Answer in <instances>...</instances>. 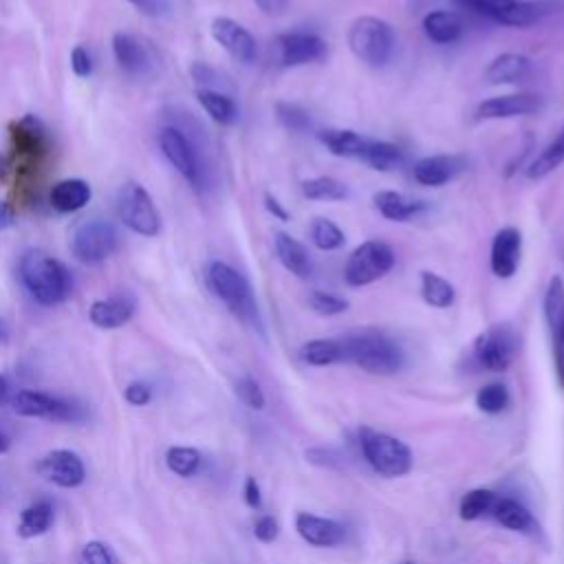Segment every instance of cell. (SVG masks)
Segmentation results:
<instances>
[{
	"label": "cell",
	"mask_w": 564,
	"mask_h": 564,
	"mask_svg": "<svg viewBox=\"0 0 564 564\" xmlns=\"http://www.w3.org/2000/svg\"><path fill=\"white\" fill-rule=\"evenodd\" d=\"M18 275L29 295L42 306H57L73 293L68 269L42 249H26L20 256Z\"/></svg>",
	"instance_id": "obj_1"
},
{
	"label": "cell",
	"mask_w": 564,
	"mask_h": 564,
	"mask_svg": "<svg viewBox=\"0 0 564 564\" xmlns=\"http://www.w3.org/2000/svg\"><path fill=\"white\" fill-rule=\"evenodd\" d=\"M339 339L344 346V361L355 364L370 375H394L403 368L405 357L401 346L381 330L364 328L341 335Z\"/></svg>",
	"instance_id": "obj_2"
},
{
	"label": "cell",
	"mask_w": 564,
	"mask_h": 564,
	"mask_svg": "<svg viewBox=\"0 0 564 564\" xmlns=\"http://www.w3.org/2000/svg\"><path fill=\"white\" fill-rule=\"evenodd\" d=\"M209 291L247 326L262 330L258 302L247 278L223 260H212L205 269Z\"/></svg>",
	"instance_id": "obj_3"
},
{
	"label": "cell",
	"mask_w": 564,
	"mask_h": 564,
	"mask_svg": "<svg viewBox=\"0 0 564 564\" xmlns=\"http://www.w3.org/2000/svg\"><path fill=\"white\" fill-rule=\"evenodd\" d=\"M346 42L350 53L368 66H386L394 53L397 35L390 22L377 15H359L350 22Z\"/></svg>",
	"instance_id": "obj_4"
},
{
	"label": "cell",
	"mask_w": 564,
	"mask_h": 564,
	"mask_svg": "<svg viewBox=\"0 0 564 564\" xmlns=\"http://www.w3.org/2000/svg\"><path fill=\"white\" fill-rule=\"evenodd\" d=\"M11 172L20 178L31 176L51 152V134L42 119L24 115L11 123Z\"/></svg>",
	"instance_id": "obj_5"
},
{
	"label": "cell",
	"mask_w": 564,
	"mask_h": 564,
	"mask_svg": "<svg viewBox=\"0 0 564 564\" xmlns=\"http://www.w3.org/2000/svg\"><path fill=\"white\" fill-rule=\"evenodd\" d=\"M359 445L366 463L386 478H399L405 476L412 469V452L410 447L386 432L372 430V427H361L359 430Z\"/></svg>",
	"instance_id": "obj_6"
},
{
	"label": "cell",
	"mask_w": 564,
	"mask_h": 564,
	"mask_svg": "<svg viewBox=\"0 0 564 564\" xmlns=\"http://www.w3.org/2000/svg\"><path fill=\"white\" fill-rule=\"evenodd\" d=\"M452 4L467 9L480 18H487L502 26L524 29L540 22L553 7L549 0H449Z\"/></svg>",
	"instance_id": "obj_7"
},
{
	"label": "cell",
	"mask_w": 564,
	"mask_h": 564,
	"mask_svg": "<svg viewBox=\"0 0 564 564\" xmlns=\"http://www.w3.org/2000/svg\"><path fill=\"white\" fill-rule=\"evenodd\" d=\"M394 251L383 240H366L357 245L344 264V282L348 286H368L381 280L394 267Z\"/></svg>",
	"instance_id": "obj_8"
},
{
	"label": "cell",
	"mask_w": 564,
	"mask_h": 564,
	"mask_svg": "<svg viewBox=\"0 0 564 564\" xmlns=\"http://www.w3.org/2000/svg\"><path fill=\"white\" fill-rule=\"evenodd\" d=\"M119 220L139 236H156L161 229V216L152 196L139 183H126L117 192Z\"/></svg>",
	"instance_id": "obj_9"
},
{
	"label": "cell",
	"mask_w": 564,
	"mask_h": 564,
	"mask_svg": "<svg viewBox=\"0 0 564 564\" xmlns=\"http://www.w3.org/2000/svg\"><path fill=\"white\" fill-rule=\"evenodd\" d=\"M117 245H119V234L115 225L101 218L84 220L70 234V253L75 256V260L84 264L104 262L108 256H112Z\"/></svg>",
	"instance_id": "obj_10"
},
{
	"label": "cell",
	"mask_w": 564,
	"mask_h": 564,
	"mask_svg": "<svg viewBox=\"0 0 564 564\" xmlns=\"http://www.w3.org/2000/svg\"><path fill=\"white\" fill-rule=\"evenodd\" d=\"M518 333L509 324H494L474 341V361L489 372H505L518 355Z\"/></svg>",
	"instance_id": "obj_11"
},
{
	"label": "cell",
	"mask_w": 564,
	"mask_h": 564,
	"mask_svg": "<svg viewBox=\"0 0 564 564\" xmlns=\"http://www.w3.org/2000/svg\"><path fill=\"white\" fill-rule=\"evenodd\" d=\"M11 408L20 416H33V419H48V421H82L86 416V410L82 403L73 399H62L48 392L37 390H20L11 397Z\"/></svg>",
	"instance_id": "obj_12"
},
{
	"label": "cell",
	"mask_w": 564,
	"mask_h": 564,
	"mask_svg": "<svg viewBox=\"0 0 564 564\" xmlns=\"http://www.w3.org/2000/svg\"><path fill=\"white\" fill-rule=\"evenodd\" d=\"M159 148L170 165L192 185L203 187V165L192 139L178 126H163L159 130Z\"/></svg>",
	"instance_id": "obj_13"
},
{
	"label": "cell",
	"mask_w": 564,
	"mask_h": 564,
	"mask_svg": "<svg viewBox=\"0 0 564 564\" xmlns=\"http://www.w3.org/2000/svg\"><path fill=\"white\" fill-rule=\"evenodd\" d=\"M112 55L117 66L130 77H145L154 73L159 62L156 51L148 40L123 31L112 35Z\"/></svg>",
	"instance_id": "obj_14"
},
{
	"label": "cell",
	"mask_w": 564,
	"mask_h": 564,
	"mask_svg": "<svg viewBox=\"0 0 564 564\" xmlns=\"http://www.w3.org/2000/svg\"><path fill=\"white\" fill-rule=\"evenodd\" d=\"M544 319L551 335L553 366L560 386L564 388V280L553 275L544 291Z\"/></svg>",
	"instance_id": "obj_15"
},
{
	"label": "cell",
	"mask_w": 564,
	"mask_h": 564,
	"mask_svg": "<svg viewBox=\"0 0 564 564\" xmlns=\"http://www.w3.org/2000/svg\"><path fill=\"white\" fill-rule=\"evenodd\" d=\"M328 46L317 33L308 31H286L275 37V55L278 62L286 68L304 66L319 62L326 55Z\"/></svg>",
	"instance_id": "obj_16"
},
{
	"label": "cell",
	"mask_w": 564,
	"mask_h": 564,
	"mask_svg": "<svg viewBox=\"0 0 564 564\" xmlns=\"http://www.w3.org/2000/svg\"><path fill=\"white\" fill-rule=\"evenodd\" d=\"M212 37L220 44V48L234 57L240 64H251L258 55V44L256 37L251 35L249 29H245L240 22L218 15L212 20Z\"/></svg>",
	"instance_id": "obj_17"
},
{
	"label": "cell",
	"mask_w": 564,
	"mask_h": 564,
	"mask_svg": "<svg viewBox=\"0 0 564 564\" xmlns=\"http://www.w3.org/2000/svg\"><path fill=\"white\" fill-rule=\"evenodd\" d=\"M37 474L62 489H75L86 480V467L70 449H53L44 454L37 463Z\"/></svg>",
	"instance_id": "obj_18"
},
{
	"label": "cell",
	"mask_w": 564,
	"mask_h": 564,
	"mask_svg": "<svg viewBox=\"0 0 564 564\" xmlns=\"http://www.w3.org/2000/svg\"><path fill=\"white\" fill-rule=\"evenodd\" d=\"M522 258V234L516 227H502L496 231L489 251L491 273L500 280L516 275Z\"/></svg>",
	"instance_id": "obj_19"
},
{
	"label": "cell",
	"mask_w": 564,
	"mask_h": 564,
	"mask_svg": "<svg viewBox=\"0 0 564 564\" xmlns=\"http://www.w3.org/2000/svg\"><path fill=\"white\" fill-rule=\"evenodd\" d=\"M542 108V99L535 93H509L482 99L476 108L478 119H513L533 115Z\"/></svg>",
	"instance_id": "obj_20"
},
{
	"label": "cell",
	"mask_w": 564,
	"mask_h": 564,
	"mask_svg": "<svg viewBox=\"0 0 564 564\" xmlns=\"http://www.w3.org/2000/svg\"><path fill=\"white\" fill-rule=\"evenodd\" d=\"M295 529L304 542L322 549L339 546L346 540V529L341 522L308 511H300L295 516Z\"/></svg>",
	"instance_id": "obj_21"
},
{
	"label": "cell",
	"mask_w": 564,
	"mask_h": 564,
	"mask_svg": "<svg viewBox=\"0 0 564 564\" xmlns=\"http://www.w3.org/2000/svg\"><path fill=\"white\" fill-rule=\"evenodd\" d=\"M465 170V161L456 154H430L414 163L412 176L427 187H441Z\"/></svg>",
	"instance_id": "obj_22"
},
{
	"label": "cell",
	"mask_w": 564,
	"mask_h": 564,
	"mask_svg": "<svg viewBox=\"0 0 564 564\" xmlns=\"http://www.w3.org/2000/svg\"><path fill=\"white\" fill-rule=\"evenodd\" d=\"M134 297L128 293H117L104 300H95L88 308V317L97 328H119L134 315Z\"/></svg>",
	"instance_id": "obj_23"
},
{
	"label": "cell",
	"mask_w": 564,
	"mask_h": 564,
	"mask_svg": "<svg viewBox=\"0 0 564 564\" xmlns=\"http://www.w3.org/2000/svg\"><path fill=\"white\" fill-rule=\"evenodd\" d=\"M273 249H275V258L278 262L293 273L295 278H308L313 271V260L308 256V249L293 236L278 231L273 238Z\"/></svg>",
	"instance_id": "obj_24"
},
{
	"label": "cell",
	"mask_w": 564,
	"mask_h": 564,
	"mask_svg": "<svg viewBox=\"0 0 564 564\" xmlns=\"http://www.w3.org/2000/svg\"><path fill=\"white\" fill-rule=\"evenodd\" d=\"M491 518L502 524L509 531L516 533H524V535H535L538 533V522L533 518V513L516 498H507V496H498L496 505L491 509Z\"/></svg>",
	"instance_id": "obj_25"
},
{
	"label": "cell",
	"mask_w": 564,
	"mask_h": 564,
	"mask_svg": "<svg viewBox=\"0 0 564 564\" xmlns=\"http://www.w3.org/2000/svg\"><path fill=\"white\" fill-rule=\"evenodd\" d=\"M531 75V59L522 53H502L496 55L487 68H485V79L487 84H518L524 82Z\"/></svg>",
	"instance_id": "obj_26"
},
{
	"label": "cell",
	"mask_w": 564,
	"mask_h": 564,
	"mask_svg": "<svg viewBox=\"0 0 564 564\" xmlns=\"http://www.w3.org/2000/svg\"><path fill=\"white\" fill-rule=\"evenodd\" d=\"M319 141L335 156L361 161L372 139L364 137L361 132L348 130V128H326L319 132Z\"/></svg>",
	"instance_id": "obj_27"
},
{
	"label": "cell",
	"mask_w": 564,
	"mask_h": 564,
	"mask_svg": "<svg viewBox=\"0 0 564 564\" xmlns=\"http://www.w3.org/2000/svg\"><path fill=\"white\" fill-rule=\"evenodd\" d=\"M372 203L377 207V212L394 223H405L414 216H419L425 209V203L419 198H412L403 192H394V189H381L375 192Z\"/></svg>",
	"instance_id": "obj_28"
},
{
	"label": "cell",
	"mask_w": 564,
	"mask_h": 564,
	"mask_svg": "<svg viewBox=\"0 0 564 564\" xmlns=\"http://www.w3.org/2000/svg\"><path fill=\"white\" fill-rule=\"evenodd\" d=\"M421 26H423L425 37L434 44H454L460 40L463 29H465L463 18L449 9H436V11L425 13Z\"/></svg>",
	"instance_id": "obj_29"
},
{
	"label": "cell",
	"mask_w": 564,
	"mask_h": 564,
	"mask_svg": "<svg viewBox=\"0 0 564 564\" xmlns=\"http://www.w3.org/2000/svg\"><path fill=\"white\" fill-rule=\"evenodd\" d=\"M90 185L82 178H64L59 183L53 185L51 194H48V200H51V207L62 212V214H70V212H77L82 209L88 200H90Z\"/></svg>",
	"instance_id": "obj_30"
},
{
	"label": "cell",
	"mask_w": 564,
	"mask_h": 564,
	"mask_svg": "<svg viewBox=\"0 0 564 564\" xmlns=\"http://www.w3.org/2000/svg\"><path fill=\"white\" fill-rule=\"evenodd\" d=\"M300 359L308 366H333L344 361V346L339 337H317L300 346Z\"/></svg>",
	"instance_id": "obj_31"
},
{
	"label": "cell",
	"mask_w": 564,
	"mask_h": 564,
	"mask_svg": "<svg viewBox=\"0 0 564 564\" xmlns=\"http://www.w3.org/2000/svg\"><path fill=\"white\" fill-rule=\"evenodd\" d=\"M196 99L200 108L220 126H234L238 121V106L236 101L223 93V90H209V88H198Z\"/></svg>",
	"instance_id": "obj_32"
},
{
	"label": "cell",
	"mask_w": 564,
	"mask_h": 564,
	"mask_svg": "<svg viewBox=\"0 0 564 564\" xmlns=\"http://www.w3.org/2000/svg\"><path fill=\"white\" fill-rule=\"evenodd\" d=\"M53 516L55 509L51 505V500H35L33 505H29L22 513H20V522H18V535L20 538H35L42 535L51 529L53 524Z\"/></svg>",
	"instance_id": "obj_33"
},
{
	"label": "cell",
	"mask_w": 564,
	"mask_h": 564,
	"mask_svg": "<svg viewBox=\"0 0 564 564\" xmlns=\"http://www.w3.org/2000/svg\"><path fill=\"white\" fill-rule=\"evenodd\" d=\"M421 297L432 308H449L456 300V289L447 278L434 271H421Z\"/></svg>",
	"instance_id": "obj_34"
},
{
	"label": "cell",
	"mask_w": 564,
	"mask_h": 564,
	"mask_svg": "<svg viewBox=\"0 0 564 564\" xmlns=\"http://www.w3.org/2000/svg\"><path fill=\"white\" fill-rule=\"evenodd\" d=\"M562 163H564V128H562V132L527 165L524 174H527L529 178L538 181V178H544V176H549L551 172H555Z\"/></svg>",
	"instance_id": "obj_35"
},
{
	"label": "cell",
	"mask_w": 564,
	"mask_h": 564,
	"mask_svg": "<svg viewBox=\"0 0 564 564\" xmlns=\"http://www.w3.org/2000/svg\"><path fill=\"white\" fill-rule=\"evenodd\" d=\"M302 194L308 200L335 203V200H344L348 196V187L335 176H311V178L302 181Z\"/></svg>",
	"instance_id": "obj_36"
},
{
	"label": "cell",
	"mask_w": 564,
	"mask_h": 564,
	"mask_svg": "<svg viewBox=\"0 0 564 564\" xmlns=\"http://www.w3.org/2000/svg\"><path fill=\"white\" fill-rule=\"evenodd\" d=\"M361 161L377 172H390L403 163V152L399 145H394L390 141L372 139Z\"/></svg>",
	"instance_id": "obj_37"
},
{
	"label": "cell",
	"mask_w": 564,
	"mask_h": 564,
	"mask_svg": "<svg viewBox=\"0 0 564 564\" xmlns=\"http://www.w3.org/2000/svg\"><path fill=\"white\" fill-rule=\"evenodd\" d=\"M308 236H311V242L319 251H337L346 242V236H344L341 227L337 223H333L330 218H324V216L313 218V223L308 227Z\"/></svg>",
	"instance_id": "obj_38"
},
{
	"label": "cell",
	"mask_w": 564,
	"mask_h": 564,
	"mask_svg": "<svg viewBox=\"0 0 564 564\" xmlns=\"http://www.w3.org/2000/svg\"><path fill=\"white\" fill-rule=\"evenodd\" d=\"M496 494L491 489H485V487H478V489H471L467 491L463 498H460V505H458V516L463 520H480L485 516H491V509L496 505Z\"/></svg>",
	"instance_id": "obj_39"
},
{
	"label": "cell",
	"mask_w": 564,
	"mask_h": 564,
	"mask_svg": "<svg viewBox=\"0 0 564 564\" xmlns=\"http://www.w3.org/2000/svg\"><path fill=\"white\" fill-rule=\"evenodd\" d=\"M203 456L198 449L194 447H183V445H174L165 452V465L172 474L189 478L200 469Z\"/></svg>",
	"instance_id": "obj_40"
},
{
	"label": "cell",
	"mask_w": 564,
	"mask_h": 564,
	"mask_svg": "<svg viewBox=\"0 0 564 564\" xmlns=\"http://www.w3.org/2000/svg\"><path fill=\"white\" fill-rule=\"evenodd\" d=\"M509 401H511V397H509L507 386L498 383V381H491L476 392V405L485 414H500L502 410H507Z\"/></svg>",
	"instance_id": "obj_41"
},
{
	"label": "cell",
	"mask_w": 564,
	"mask_h": 564,
	"mask_svg": "<svg viewBox=\"0 0 564 564\" xmlns=\"http://www.w3.org/2000/svg\"><path fill=\"white\" fill-rule=\"evenodd\" d=\"M275 119L291 132H306L311 128V115L300 104H293V101H278Z\"/></svg>",
	"instance_id": "obj_42"
},
{
	"label": "cell",
	"mask_w": 564,
	"mask_h": 564,
	"mask_svg": "<svg viewBox=\"0 0 564 564\" xmlns=\"http://www.w3.org/2000/svg\"><path fill=\"white\" fill-rule=\"evenodd\" d=\"M308 306H311L317 315L330 317V315L344 313V311L348 308V300H344V297H339V295H335V293L315 289V291L308 293Z\"/></svg>",
	"instance_id": "obj_43"
},
{
	"label": "cell",
	"mask_w": 564,
	"mask_h": 564,
	"mask_svg": "<svg viewBox=\"0 0 564 564\" xmlns=\"http://www.w3.org/2000/svg\"><path fill=\"white\" fill-rule=\"evenodd\" d=\"M234 390L247 408H251V410H262L264 408V392H262L260 383L253 377H249V375L238 377L236 383H234Z\"/></svg>",
	"instance_id": "obj_44"
},
{
	"label": "cell",
	"mask_w": 564,
	"mask_h": 564,
	"mask_svg": "<svg viewBox=\"0 0 564 564\" xmlns=\"http://www.w3.org/2000/svg\"><path fill=\"white\" fill-rule=\"evenodd\" d=\"M79 564H115L108 546L99 540H90L79 551Z\"/></svg>",
	"instance_id": "obj_45"
},
{
	"label": "cell",
	"mask_w": 564,
	"mask_h": 564,
	"mask_svg": "<svg viewBox=\"0 0 564 564\" xmlns=\"http://www.w3.org/2000/svg\"><path fill=\"white\" fill-rule=\"evenodd\" d=\"M253 535L260 540V542H273L278 538V522L273 516L269 513H262L256 518L253 522Z\"/></svg>",
	"instance_id": "obj_46"
},
{
	"label": "cell",
	"mask_w": 564,
	"mask_h": 564,
	"mask_svg": "<svg viewBox=\"0 0 564 564\" xmlns=\"http://www.w3.org/2000/svg\"><path fill=\"white\" fill-rule=\"evenodd\" d=\"M123 399H126L130 405H148L150 399H152V390H150V386L143 383V381H132V383L126 386Z\"/></svg>",
	"instance_id": "obj_47"
},
{
	"label": "cell",
	"mask_w": 564,
	"mask_h": 564,
	"mask_svg": "<svg viewBox=\"0 0 564 564\" xmlns=\"http://www.w3.org/2000/svg\"><path fill=\"white\" fill-rule=\"evenodd\" d=\"M70 68L77 77H88L93 73V57L84 46H75L70 53Z\"/></svg>",
	"instance_id": "obj_48"
},
{
	"label": "cell",
	"mask_w": 564,
	"mask_h": 564,
	"mask_svg": "<svg viewBox=\"0 0 564 564\" xmlns=\"http://www.w3.org/2000/svg\"><path fill=\"white\" fill-rule=\"evenodd\" d=\"M245 502L251 507V509H260L262 507V494H260V485L256 482L253 476H249L245 480Z\"/></svg>",
	"instance_id": "obj_49"
},
{
	"label": "cell",
	"mask_w": 564,
	"mask_h": 564,
	"mask_svg": "<svg viewBox=\"0 0 564 564\" xmlns=\"http://www.w3.org/2000/svg\"><path fill=\"white\" fill-rule=\"evenodd\" d=\"M264 207H267L269 214H273L278 220H289L286 207H284L273 194H264Z\"/></svg>",
	"instance_id": "obj_50"
},
{
	"label": "cell",
	"mask_w": 564,
	"mask_h": 564,
	"mask_svg": "<svg viewBox=\"0 0 564 564\" xmlns=\"http://www.w3.org/2000/svg\"><path fill=\"white\" fill-rule=\"evenodd\" d=\"M128 2H132L145 15H159L163 11V2L161 0H128Z\"/></svg>",
	"instance_id": "obj_51"
},
{
	"label": "cell",
	"mask_w": 564,
	"mask_h": 564,
	"mask_svg": "<svg viewBox=\"0 0 564 564\" xmlns=\"http://www.w3.org/2000/svg\"><path fill=\"white\" fill-rule=\"evenodd\" d=\"M264 13H271V15H275V13H282L284 9H286V2L289 0H253Z\"/></svg>",
	"instance_id": "obj_52"
},
{
	"label": "cell",
	"mask_w": 564,
	"mask_h": 564,
	"mask_svg": "<svg viewBox=\"0 0 564 564\" xmlns=\"http://www.w3.org/2000/svg\"><path fill=\"white\" fill-rule=\"evenodd\" d=\"M13 218H15V209H13L9 203L0 200V231L7 229V227H11V225H13Z\"/></svg>",
	"instance_id": "obj_53"
},
{
	"label": "cell",
	"mask_w": 564,
	"mask_h": 564,
	"mask_svg": "<svg viewBox=\"0 0 564 564\" xmlns=\"http://www.w3.org/2000/svg\"><path fill=\"white\" fill-rule=\"evenodd\" d=\"M7 401H11V383L7 375H0V405H4Z\"/></svg>",
	"instance_id": "obj_54"
},
{
	"label": "cell",
	"mask_w": 564,
	"mask_h": 564,
	"mask_svg": "<svg viewBox=\"0 0 564 564\" xmlns=\"http://www.w3.org/2000/svg\"><path fill=\"white\" fill-rule=\"evenodd\" d=\"M9 172H11V161H9V156L0 154V181H4Z\"/></svg>",
	"instance_id": "obj_55"
},
{
	"label": "cell",
	"mask_w": 564,
	"mask_h": 564,
	"mask_svg": "<svg viewBox=\"0 0 564 564\" xmlns=\"http://www.w3.org/2000/svg\"><path fill=\"white\" fill-rule=\"evenodd\" d=\"M11 447V438L0 430V454H4Z\"/></svg>",
	"instance_id": "obj_56"
},
{
	"label": "cell",
	"mask_w": 564,
	"mask_h": 564,
	"mask_svg": "<svg viewBox=\"0 0 564 564\" xmlns=\"http://www.w3.org/2000/svg\"><path fill=\"white\" fill-rule=\"evenodd\" d=\"M403 564H412V562H403Z\"/></svg>",
	"instance_id": "obj_57"
}]
</instances>
